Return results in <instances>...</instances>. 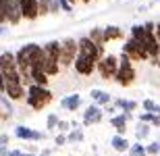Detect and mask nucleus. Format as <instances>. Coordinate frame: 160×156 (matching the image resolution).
Here are the masks:
<instances>
[{
	"instance_id": "22",
	"label": "nucleus",
	"mask_w": 160,
	"mask_h": 156,
	"mask_svg": "<svg viewBox=\"0 0 160 156\" xmlns=\"http://www.w3.org/2000/svg\"><path fill=\"white\" fill-rule=\"evenodd\" d=\"M89 40L94 44H100V46H104V38H102V27H94V29L89 31Z\"/></svg>"
},
{
	"instance_id": "9",
	"label": "nucleus",
	"mask_w": 160,
	"mask_h": 156,
	"mask_svg": "<svg viewBox=\"0 0 160 156\" xmlns=\"http://www.w3.org/2000/svg\"><path fill=\"white\" fill-rule=\"evenodd\" d=\"M15 138L25 139V142H42V139L46 138V133L36 131V129L25 127V125H17V127H15Z\"/></svg>"
},
{
	"instance_id": "6",
	"label": "nucleus",
	"mask_w": 160,
	"mask_h": 156,
	"mask_svg": "<svg viewBox=\"0 0 160 156\" xmlns=\"http://www.w3.org/2000/svg\"><path fill=\"white\" fill-rule=\"evenodd\" d=\"M77 52L85 54V56H89L92 60H96V63H98V60L104 56V46L94 44L88 36H83V38H79V40H77Z\"/></svg>"
},
{
	"instance_id": "5",
	"label": "nucleus",
	"mask_w": 160,
	"mask_h": 156,
	"mask_svg": "<svg viewBox=\"0 0 160 156\" xmlns=\"http://www.w3.org/2000/svg\"><path fill=\"white\" fill-rule=\"evenodd\" d=\"M117 69H119V58H117L114 54H104V56L96 63V71L100 73L102 79H112Z\"/></svg>"
},
{
	"instance_id": "39",
	"label": "nucleus",
	"mask_w": 160,
	"mask_h": 156,
	"mask_svg": "<svg viewBox=\"0 0 160 156\" xmlns=\"http://www.w3.org/2000/svg\"><path fill=\"white\" fill-rule=\"evenodd\" d=\"M67 2H69V4L73 6V4H75V2H77V0H67Z\"/></svg>"
},
{
	"instance_id": "11",
	"label": "nucleus",
	"mask_w": 160,
	"mask_h": 156,
	"mask_svg": "<svg viewBox=\"0 0 160 156\" xmlns=\"http://www.w3.org/2000/svg\"><path fill=\"white\" fill-rule=\"evenodd\" d=\"M19 8H21V17L27 19V21H36L40 17L38 0H19Z\"/></svg>"
},
{
	"instance_id": "2",
	"label": "nucleus",
	"mask_w": 160,
	"mask_h": 156,
	"mask_svg": "<svg viewBox=\"0 0 160 156\" xmlns=\"http://www.w3.org/2000/svg\"><path fill=\"white\" fill-rule=\"evenodd\" d=\"M52 92L48 90L46 85H36V83H29L27 90H25V102L27 106L33 108V110H44L48 104L52 102Z\"/></svg>"
},
{
	"instance_id": "12",
	"label": "nucleus",
	"mask_w": 160,
	"mask_h": 156,
	"mask_svg": "<svg viewBox=\"0 0 160 156\" xmlns=\"http://www.w3.org/2000/svg\"><path fill=\"white\" fill-rule=\"evenodd\" d=\"M131 119H133V114H131V113L112 114V117H110V125L117 129L119 135H125V133H127V121H131Z\"/></svg>"
},
{
	"instance_id": "10",
	"label": "nucleus",
	"mask_w": 160,
	"mask_h": 156,
	"mask_svg": "<svg viewBox=\"0 0 160 156\" xmlns=\"http://www.w3.org/2000/svg\"><path fill=\"white\" fill-rule=\"evenodd\" d=\"M102 119H104V110H102L98 104L88 106V108H85V113H83V125H88V127L98 125Z\"/></svg>"
},
{
	"instance_id": "33",
	"label": "nucleus",
	"mask_w": 160,
	"mask_h": 156,
	"mask_svg": "<svg viewBox=\"0 0 160 156\" xmlns=\"http://www.w3.org/2000/svg\"><path fill=\"white\" fill-rule=\"evenodd\" d=\"M154 36H156V40H158V44H160V23L154 27Z\"/></svg>"
},
{
	"instance_id": "38",
	"label": "nucleus",
	"mask_w": 160,
	"mask_h": 156,
	"mask_svg": "<svg viewBox=\"0 0 160 156\" xmlns=\"http://www.w3.org/2000/svg\"><path fill=\"white\" fill-rule=\"evenodd\" d=\"M0 119H4V113H2V106H0Z\"/></svg>"
},
{
	"instance_id": "3",
	"label": "nucleus",
	"mask_w": 160,
	"mask_h": 156,
	"mask_svg": "<svg viewBox=\"0 0 160 156\" xmlns=\"http://www.w3.org/2000/svg\"><path fill=\"white\" fill-rule=\"evenodd\" d=\"M112 79L121 85V88H127V85H131L133 81H135V69H133V65H131V60H129L127 54H121L119 69H117V73H114Z\"/></svg>"
},
{
	"instance_id": "27",
	"label": "nucleus",
	"mask_w": 160,
	"mask_h": 156,
	"mask_svg": "<svg viewBox=\"0 0 160 156\" xmlns=\"http://www.w3.org/2000/svg\"><path fill=\"white\" fill-rule=\"evenodd\" d=\"M142 106H143V110H146V113H152V110H154V106H156V102H154V100H143Z\"/></svg>"
},
{
	"instance_id": "17",
	"label": "nucleus",
	"mask_w": 160,
	"mask_h": 156,
	"mask_svg": "<svg viewBox=\"0 0 160 156\" xmlns=\"http://www.w3.org/2000/svg\"><path fill=\"white\" fill-rule=\"evenodd\" d=\"M110 146H112V150L119 152V154H123V152L129 150V142H127V138H125V135H119V133L110 138Z\"/></svg>"
},
{
	"instance_id": "8",
	"label": "nucleus",
	"mask_w": 160,
	"mask_h": 156,
	"mask_svg": "<svg viewBox=\"0 0 160 156\" xmlns=\"http://www.w3.org/2000/svg\"><path fill=\"white\" fill-rule=\"evenodd\" d=\"M73 67H75V71H77L79 75L88 77V75H92V73L96 71V60H92L89 56L77 52V56H75V60H73Z\"/></svg>"
},
{
	"instance_id": "32",
	"label": "nucleus",
	"mask_w": 160,
	"mask_h": 156,
	"mask_svg": "<svg viewBox=\"0 0 160 156\" xmlns=\"http://www.w3.org/2000/svg\"><path fill=\"white\" fill-rule=\"evenodd\" d=\"M6 156H23V152H21V150H8Z\"/></svg>"
},
{
	"instance_id": "24",
	"label": "nucleus",
	"mask_w": 160,
	"mask_h": 156,
	"mask_svg": "<svg viewBox=\"0 0 160 156\" xmlns=\"http://www.w3.org/2000/svg\"><path fill=\"white\" fill-rule=\"evenodd\" d=\"M56 129H58L60 133H67L69 129H71V123H69V121H62V119H58V123H56Z\"/></svg>"
},
{
	"instance_id": "18",
	"label": "nucleus",
	"mask_w": 160,
	"mask_h": 156,
	"mask_svg": "<svg viewBox=\"0 0 160 156\" xmlns=\"http://www.w3.org/2000/svg\"><path fill=\"white\" fill-rule=\"evenodd\" d=\"M89 96H92V100H94V104H98V106H106V104H110V94L104 90H92L89 92Z\"/></svg>"
},
{
	"instance_id": "15",
	"label": "nucleus",
	"mask_w": 160,
	"mask_h": 156,
	"mask_svg": "<svg viewBox=\"0 0 160 156\" xmlns=\"http://www.w3.org/2000/svg\"><path fill=\"white\" fill-rule=\"evenodd\" d=\"M38 11H40V17L48 13H60V4L58 0H38Z\"/></svg>"
},
{
	"instance_id": "26",
	"label": "nucleus",
	"mask_w": 160,
	"mask_h": 156,
	"mask_svg": "<svg viewBox=\"0 0 160 156\" xmlns=\"http://www.w3.org/2000/svg\"><path fill=\"white\" fill-rule=\"evenodd\" d=\"M146 154L148 156H156L158 154V142H152V144L146 146Z\"/></svg>"
},
{
	"instance_id": "31",
	"label": "nucleus",
	"mask_w": 160,
	"mask_h": 156,
	"mask_svg": "<svg viewBox=\"0 0 160 156\" xmlns=\"http://www.w3.org/2000/svg\"><path fill=\"white\" fill-rule=\"evenodd\" d=\"M150 125L160 127V114H152V121H150Z\"/></svg>"
},
{
	"instance_id": "7",
	"label": "nucleus",
	"mask_w": 160,
	"mask_h": 156,
	"mask_svg": "<svg viewBox=\"0 0 160 156\" xmlns=\"http://www.w3.org/2000/svg\"><path fill=\"white\" fill-rule=\"evenodd\" d=\"M123 54H127V56H129L131 63H133V60H142V63H143V60H150L146 48H143L139 42H135L133 38H129V40L123 44Z\"/></svg>"
},
{
	"instance_id": "34",
	"label": "nucleus",
	"mask_w": 160,
	"mask_h": 156,
	"mask_svg": "<svg viewBox=\"0 0 160 156\" xmlns=\"http://www.w3.org/2000/svg\"><path fill=\"white\" fill-rule=\"evenodd\" d=\"M114 110H117V108H114V106H108V108H106V113L110 114V117H112V114H114Z\"/></svg>"
},
{
	"instance_id": "21",
	"label": "nucleus",
	"mask_w": 160,
	"mask_h": 156,
	"mask_svg": "<svg viewBox=\"0 0 160 156\" xmlns=\"http://www.w3.org/2000/svg\"><path fill=\"white\" fill-rule=\"evenodd\" d=\"M67 142H71V144H79V142H83V131H81V127H77V129L69 131V135H67Z\"/></svg>"
},
{
	"instance_id": "28",
	"label": "nucleus",
	"mask_w": 160,
	"mask_h": 156,
	"mask_svg": "<svg viewBox=\"0 0 160 156\" xmlns=\"http://www.w3.org/2000/svg\"><path fill=\"white\" fill-rule=\"evenodd\" d=\"M58 4H60V11H65V13H71L73 11V6L67 2V0H58Z\"/></svg>"
},
{
	"instance_id": "37",
	"label": "nucleus",
	"mask_w": 160,
	"mask_h": 156,
	"mask_svg": "<svg viewBox=\"0 0 160 156\" xmlns=\"http://www.w3.org/2000/svg\"><path fill=\"white\" fill-rule=\"evenodd\" d=\"M4 33H6V27H4V25H0V36H4Z\"/></svg>"
},
{
	"instance_id": "30",
	"label": "nucleus",
	"mask_w": 160,
	"mask_h": 156,
	"mask_svg": "<svg viewBox=\"0 0 160 156\" xmlns=\"http://www.w3.org/2000/svg\"><path fill=\"white\" fill-rule=\"evenodd\" d=\"M54 144H56V146H65V144H67V135H65V133H60V135H56V139H54Z\"/></svg>"
},
{
	"instance_id": "14",
	"label": "nucleus",
	"mask_w": 160,
	"mask_h": 156,
	"mask_svg": "<svg viewBox=\"0 0 160 156\" xmlns=\"http://www.w3.org/2000/svg\"><path fill=\"white\" fill-rule=\"evenodd\" d=\"M29 77H31V83H36V85H48V75L44 73L42 65L29 67Z\"/></svg>"
},
{
	"instance_id": "35",
	"label": "nucleus",
	"mask_w": 160,
	"mask_h": 156,
	"mask_svg": "<svg viewBox=\"0 0 160 156\" xmlns=\"http://www.w3.org/2000/svg\"><path fill=\"white\" fill-rule=\"evenodd\" d=\"M8 154V148H0V156H6Z\"/></svg>"
},
{
	"instance_id": "40",
	"label": "nucleus",
	"mask_w": 160,
	"mask_h": 156,
	"mask_svg": "<svg viewBox=\"0 0 160 156\" xmlns=\"http://www.w3.org/2000/svg\"><path fill=\"white\" fill-rule=\"evenodd\" d=\"M158 154H160V142H158Z\"/></svg>"
},
{
	"instance_id": "19",
	"label": "nucleus",
	"mask_w": 160,
	"mask_h": 156,
	"mask_svg": "<svg viewBox=\"0 0 160 156\" xmlns=\"http://www.w3.org/2000/svg\"><path fill=\"white\" fill-rule=\"evenodd\" d=\"M114 106L121 108V110H125V113H131V110H135V108H137V102H133V100H125V98H119V100H114Z\"/></svg>"
},
{
	"instance_id": "1",
	"label": "nucleus",
	"mask_w": 160,
	"mask_h": 156,
	"mask_svg": "<svg viewBox=\"0 0 160 156\" xmlns=\"http://www.w3.org/2000/svg\"><path fill=\"white\" fill-rule=\"evenodd\" d=\"M154 27L156 25L152 23V21H148V23H143V25H133V27H131V38L146 48L150 60H154L160 54V44H158V40H156V36H154Z\"/></svg>"
},
{
	"instance_id": "29",
	"label": "nucleus",
	"mask_w": 160,
	"mask_h": 156,
	"mask_svg": "<svg viewBox=\"0 0 160 156\" xmlns=\"http://www.w3.org/2000/svg\"><path fill=\"white\" fill-rule=\"evenodd\" d=\"M152 114L154 113H142L139 114V123H150L152 121Z\"/></svg>"
},
{
	"instance_id": "36",
	"label": "nucleus",
	"mask_w": 160,
	"mask_h": 156,
	"mask_svg": "<svg viewBox=\"0 0 160 156\" xmlns=\"http://www.w3.org/2000/svg\"><path fill=\"white\" fill-rule=\"evenodd\" d=\"M152 113H154V114H160V104H156V106H154V110H152Z\"/></svg>"
},
{
	"instance_id": "20",
	"label": "nucleus",
	"mask_w": 160,
	"mask_h": 156,
	"mask_svg": "<svg viewBox=\"0 0 160 156\" xmlns=\"http://www.w3.org/2000/svg\"><path fill=\"white\" fill-rule=\"evenodd\" d=\"M148 135H150V125H148V123H139V125L135 127V138H137V142L146 139Z\"/></svg>"
},
{
	"instance_id": "23",
	"label": "nucleus",
	"mask_w": 160,
	"mask_h": 156,
	"mask_svg": "<svg viewBox=\"0 0 160 156\" xmlns=\"http://www.w3.org/2000/svg\"><path fill=\"white\" fill-rule=\"evenodd\" d=\"M127 152H129V156H148L143 144H139V142H137V144H129V150Z\"/></svg>"
},
{
	"instance_id": "13",
	"label": "nucleus",
	"mask_w": 160,
	"mask_h": 156,
	"mask_svg": "<svg viewBox=\"0 0 160 156\" xmlns=\"http://www.w3.org/2000/svg\"><path fill=\"white\" fill-rule=\"evenodd\" d=\"M123 29L117 27V25H108V27H102V38H104V44L108 42H117V40H123Z\"/></svg>"
},
{
	"instance_id": "4",
	"label": "nucleus",
	"mask_w": 160,
	"mask_h": 156,
	"mask_svg": "<svg viewBox=\"0 0 160 156\" xmlns=\"http://www.w3.org/2000/svg\"><path fill=\"white\" fill-rule=\"evenodd\" d=\"M60 50H58V65L60 67H71L75 56H77V40L67 38L62 42H58Z\"/></svg>"
},
{
	"instance_id": "16",
	"label": "nucleus",
	"mask_w": 160,
	"mask_h": 156,
	"mask_svg": "<svg viewBox=\"0 0 160 156\" xmlns=\"http://www.w3.org/2000/svg\"><path fill=\"white\" fill-rule=\"evenodd\" d=\"M60 106L65 108V110H77L79 106H81V96L79 94H69V96L60 98Z\"/></svg>"
},
{
	"instance_id": "25",
	"label": "nucleus",
	"mask_w": 160,
	"mask_h": 156,
	"mask_svg": "<svg viewBox=\"0 0 160 156\" xmlns=\"http://www.w3.org/2000/svg\"><path fill=\"white\" fill-rule=\"evenodd\" d=\"M56 123H58V114H48V129H50V131H54V129H56Z\"/></svg>"
}]
</instances>
